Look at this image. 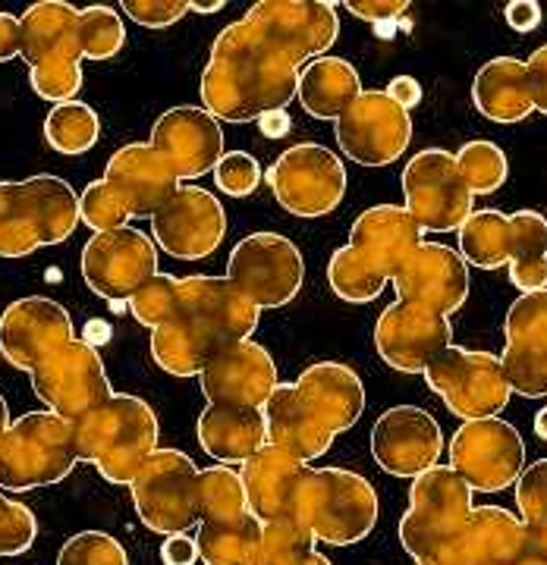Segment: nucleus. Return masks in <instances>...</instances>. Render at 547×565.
<instances>
[{"label": "nucleus", "instance_id": "2eb2a0df", "mask_svg": "<svg viewBox=\"0 0 547 565\" xmlns=\"http://www.w3.org/2000/svg\"><path fill=\"white\" fill-rule=\"evenodd\" d=\"M450 468L472 493H501L526 471L523 434L504 418L463 422L450 437Z\"/></svg>", "mask_w": 547, "mask_h": 565}, {"label": "nucleus", "instance_id": "bf43d9fd", "mask_svg": "<svg viewBox=\"0 0 547 565\" xmlns=\"http://www.w3.org/2000/svg\"><path fill=\"white\" fill-rule=\"evenodd\" d=\"M516 565H547V553L535 550V546L528 544V537H526V546H523V553H519Z\"/></svg>", "mask_w": 547, "mask_h": 565}, {"label": "nucleus", "instance_id": "a211bd4d", "mask_svg": "<svg viewBox=\"0 0 547 565\" xmlns=\"http://www.w3.org/2000/svg\"><path fill=\"white\" fill-rule=\"evenodd\" d=\"M82 280L102 299H129L158 274V245L136 226L92 233L82 245Z\"/></svg>", "mask_w": 547, "mask_h": 565}, {"label": "nucleus", "instance_id": "4c0bfd02", "mask_svg": "<svg viewBox=\"0 0 547 565\" xmlns=\"http://www.w3.org/2000/svg\"><path fill=\"white\" fill-rule=\"evenodd\" d=\"M252 565H334L318 550L315 537L296 522L264 525L262 546Z\"/></svg>", "mask_w": 547, "mask_h": 565}, {"label": "nucleus", "instance_id": "c9c22d12", "mask_svg": "<svg viewBox=\"0 0 547 565\" xmlns=\"http://www.w3.org/2000/svg\"><path fill=\"white\" fill-rule=\"evenodd\" d=\"M264 525L249 512L236 522L199 525V563L204 565H252L262 546Z\"/></svg>", "mask_w": 547, "mask_h": 565}, {"label": "nucleus", "instance_id": "e433bc0d", "mask_svg": "<svg viewBox=\"0 0 547 565\" xmlns=\"http://www.w3.org/2000/svg\"><path fill=\"white\" fill-rule=\"evenodd\" d=\"M44 139L57 154H85L102 139V120L95 107L82 102L54 104L44 120Z\"/></svg>", "mask_w": 547, "mask_h": 565}, {"label": "nucleus", "instance_id": "bb28decb", "mask_svg": "<svg viewBox=\"0 0 547 565\" xmlns=\"http://www.w3.org/2000/svg\"><path fill=\"white\" fill-rule=\"evenodd\" d=\"M526 527L504 505H475L466 527L415 565H516Z\"/></svg>", "mask_w": 547, "mask_h": 565}, {"label": "nucleus", "instance_id": "20e7f679", "mask_svg": "<svg viewBox=\"0 0 547 565\" xmlns=\"http://www.w3.org/2000/svg\"><path fill=\"white\" fill-rule=\"evenodd\" d=\"M460 255L469 267L497 270L509 264V282L523 292L547 289V217L523 207L504 214L497 207L472 211L460 230Z\"/></svg>", "mask_w": 547, "mask_h": 565}, {"label": "nucleus", "instance_id": "2f4dec72", "mask_svg": "<svg viewBox=\"0 0 547 565\" xmlns=\"http://www.w3.org/2000/svg\"><path fill=\"white\" fill-rule=\"evenodd\" d=\"M199 446L218 465H243L262 446H267L262 408H233V405H204L196 424Z\"/></svg>", "mask_w": 547, "mask_h": 565}, {"label": "nucleus", "instance_id": "37998d69", "mask_svg": "<svg viewBox=\"0 0 547 565\" xmlns=\"http://www.w3.org/2000/svg\"><path fill=\"white\" fill-rule=\"evenodd\" d=\"M177 292H180V277H173V274H155L151 280H145L129 299V311H133V318L148 327V330H155V327H161L170 315H173V305H177Z\"/></svg>", "mask_w": 547, "mask_h": 565}, {"label": "nucleus", "instance_id": "a18cd8bd", "mask_svg": "<svg viewBox=\"0 0 547 565\" xmlns=\"http://www.w3.org/2000/svg\"><path fill=\"white\" fill-rule=\"evenodd\" d=\"M57 565H129V556L107 531H80L61 546Z\"/></svg>", "mask_w": 547, "mask_h": 565}, {"label": "nucleus", "instance_id": "aec40b11", "mask_svg": "<svg viewBox=\"0 0 547 565\" xmlns=\"http://www.w3.org/2000/svg\"><path fill=\"white\" fill-rule=\"evenodd\" d=\"M76 340L70 311L48 296H25L0 315V355L17 371L32 374L39 364Z\"/></svg>", "mask_w": 547, "mask_h": 565}, {"label": "nucleus", "instance_id": "6e6d98bb", "mask_svg": "<svg viewBox=\"0 0 547 565\" xmlns=\"http://www.w3.org/2000/svg\"><path fill=\"white\" fill-rule=\"evenodd\" d=\"M22 54V29L20 17L0 10V63L17 61Z\"/></svg>", "mask_w": 547, "mask_h": 565}, {"label": "nucleus", "instance_id": "8fccbe9b", "mask_svg": "<svg viewBox=\"0 0 547 565\" xmlns=\"http://www.w3.org/2000/svg\"><path fill=\"white\" fill-rule=\"evenodd\" d=\"M123 13L145 29H167L189 13V0H123Z\"/></svg>", "mask_w": 547, "mask_h": 565}, {"label": "nucleus", "instance_id": "c756f323", "mask_svg": "<svg viewBox=\"0 0 547 565\" xmlns=\"http://www.w3.org/2000/svg\"><path fill=\"white\" fill-rule=\"evenodd\" d=\"M305 471H308V465L286 456L284 449H277V446L271 444L262 446L252 459H245L240 465L249 512L262 525L293 522L296 497H299V484H303Z\"/></svg>", "mask_w": 547, "mask_h": 565}, {"label": "nucleus", "instance_id": "5701e85b", "mask_svg": "<svg viewBox=\"0 0 547 565\" xmlns=\"http://www.w3.org/2000/svg\"><path fill=\"white\" fill-rule=\"evenodd\" d=\"M180 182L214 173L223 158V126L204 107L180 104L164 110L148 141Z\"/></svg>", "mask_w": 547, "mask_h": 565}, {"label": "nucleus", "instance_id": "f3484780", "mask_svg": "<svg viewBox=\"0 0 547 565\" xmlns=\"http://www.w3.org/2000/svg\"><path fill=\"white\" fill-rule=\"evenodd\" d=\"M334 136L346 158L359 167H387L400 161L412 141V117L387 92H362L349 104Z\"/></svg>", "mask_w": 547, "mask_h": 565}, {"label": "nucleus", "instance_id": "864d4df0", "mask_svg": "<svg viewBox=\"0 0 547 565\" xmlns=\"http://www.w3.org/2000/svg\"><path fill=\"white\" fill-rule=\"evenodd\" d=\"M504 20H507L513 32L526 35V32H535L541 25L545 13H541V3L538 0H509L507 10H504Z\"/></svg>", "mask_w": 547, "mask_h": 565}, {"label": "nucleus", "instance_id": "412c9836", "mask_svg": "<svg viewBox=\"0 0 547 565\" xmlns=\"http://www.w3.org/2000/svg\"><path fill=\"white\" fill-rule=\"evenodd\" d=\"M446 449L444 430L434 415L419 405H393L371 427V459L393 478H419L441 465Z\"/></svg>", "mask_w": 547, "mask_h": 565}, {"label": "nucleus", "instance_id": "79ce46f5", "mask_svg": "<svg viewBox=\"0 0 547 565\" xmlns=\"http://www.w3.org/2000/svg\"><path fill=\"white\" fill-rule=\"evenodd\" d=\"M80 44L82 61H111L117 57L126 44L120 13L114 7L92 3L80 10Z\"/></svg>", "mask_w": 547, "mask_h": 565}, {"label": "nucleus", "instance_id": "de8ad7c7", "mask_svg": "<svg viewBox=\"0 0 547 565\" xmlns=\"http://www.w3.org/2000/svg\"><path fill=\"white\" fill-rule=\"evenodd\" d=\"M29 85L41 102L66 104L76 102L82 88V63H39L29 66Z\"/></svg>", "mask_w": 547, "mask_h": 565}, {"label": "nucleus", "instance_id": "473e14b6", "mask_svg": "<svg viewBox=\"0 0 547 565\" xmlns=\"http://www.w3.org/2000/svg\"><path fill=\"white\" fill-rule=\"evenodd\" d=\"M472 104L491 122H523L535 114L528 95L526 61L519 57H494L487 61L472 82Z\"/></svg>", "mask_w": 547, "mask_h": 565}, {"label": "nucleus", "instance_id": "ddd939ff", "mask_svg": "<svg viewBox=\"0 0 547 565\" xmlns=\"http://www.w3.org/2000/svg\"><path fill=\"white\" fill-rule=\"evenodd\" d=\"M196 462L173 446H158L148 462L139 468L133 490L136 515L148 531L155 534H186L192 525H199L196 515Z\"/></svg>", "mask_w": 547, "mask_h": 565}, {"label": "nucleus", "instance_id": "c85d7f7f", "mask_svg": "<svg viewBox=\"0 0 547 565\" xmlns=\"http://www.w3.org/2000/svg\"><path fill=\"white\" fill-rule=\"evenodd\" d=\"M422 239L419 223L409 217V211L400 204H375L365 207L362 214L349 226V248L362 258L368 267H375L385 280L403 270V264L412 258V252Z\"/></svg>", "mask_w": 547, "mask_h": 565}, {"label": "nucleus", "instance_id": "c03bdc74", "mask_svg": "<svg viewBox=\"0 0 547 565\" xmlns=\"http://www.w3.org/2000/svg\"><path fill=\"white\" fill-rule=\"evenodd\" d=\"M129 211L114 195V189L104 180L88 182L80 195V223H85L92 233H111V230H123L129 226Z\"/></svg>", "mask_w": 547, "mask_h": 565}, {"label": "nucleus", "instance_id": "603ef678", "mask_svg": "<svg viewBox=\"0 0 547 565\" xmlns=\"http://www.w3.org/2000/svg\"><path fill=\"white\" fill-rule=\"evenodd\" d=\"M526 82L532 104H535V114L547 117V44L532 51V57L526 61Z\"/></svg>", "mask_w": 547, "mask_h": 565}, {"label": "nucleus", "instance_id": "b1692460", "mask_svg": "<svg viewBox=\"0 0 547 565\" xmlns=\"http://www.w3.org/2000/svg\"><path fill=\"white\" fill-rule=\"evenodd\" d=\"M504 371L516 396L547 399V289L519 296L504 321Z\"/></svg>", "mask_w": 547, "mask_h": 565}, {"label": "nucleus", "instance_id": "13d9d810", "mask_svg": "<svg viewBox=\"0 0 547 565\" xmlns=\"http://www.w3.org/2000/svg\"><path fill=\"white\" fill-rule=\"evenodd\" d=\"M255 122H259L264 139H284L286 132L293 129V120H290L286 110H271V114H264V117H259Z\"/></svg>", "mask_w": 547, "mask_h": 565}, {"label": "nucleus", "instance_id": "09e8293b", "mask_svg": "<svg viewBox=\"0 0 547 565\" xmlns=\"http://www.w3.org/2000/svg\"><path fill=\"white\" fill-rule=\"evenodd\" d=\"M264 180L262 163L255 161V154L249 151H223L221 163L214 167V182L223 195L230 199H245L252 195Z\"/></svg>", "mask_w": 547, "mask_h": 565}, {"label": "nucleus", "instance_id": "58836bf2", "mask_svg": "<svg viewBox=\"0 0 547 565\" xmlns=\"http://www.w3.org/2000/svg\"><path fill=\"white\" fill-rule=\"evenodd\" d=\"M327 282L337 299L349 305H365L375 302L390 280H385L375 267H368L349 245H340L327 262Z\"/></svg>", "mask_w": 547, "mask_h": 565}, {"label": "nucleus", "instance_id": "a19ab883", "mask_svg": "<svg viewBox=\"0 0 547 565\" xmlns=\"http://www.w3.org/2000/svg\"><path fill=\"white\" fill-rule=\"evenodd\" d=\"M516 509L528 544L547 553V459L526 465L516 481Z\"/></svg>", "mask_w": 547, "mask_h": 565}, {"label": "nucleus", "instance_id": "680f3d73", "mask_svg": "<svg viewBox=\"0 0 547 565\" xmlns=\"http://www.w3.org/2000/svg\"><path fill=\"white\" fill-rule=\"evenodd\" d=\"M535 434H538V440H545L547 444V408H541V412L535 415Z\"/></svg>", "mask_w": 547, "mask_h": 565}, {"label": "nucleus", "instance_id": "f8f14e48", "mask_svg": "<svg viewBox=\"0 0 547 565\" xmlns=\"http://www.w3.org/2000/svg\"><path fill=\"white\" fill-rule=\"evenodd\" d=\"M403 207L422 233H460L472 217L475 195L444 148H425L403 167Z\"/></svg>", "mask_w": 547, "mask_h": 565}, {"label": "nucleus", "instance_id": "4468645a", "mask_svg": "<svg viewBox=\"0 0 547 565\" xmlns=\"http://www.w3.org/2000/svg\"><path fill=\"white\" fill-rule=\"evenodd\" d=\"M223 277L259 311L284 308L303 289L305 262L299 248L281 233H252L233 245Z\"/></svg>", "mask_w": 547, "mask_h": 565}, {"label": "nucleus", "instance_id": "4be33fe9", "mask_svg": "<svg viewBox=\"0 0 547 565\" xmlns=\"http://www.w3.org/2000/svg\"><path fill=\"white\" fill-rule=\"evenodd\" d=\"M446 345H453L450 318L422 305L390 302L375 323V349L381 362L403 374H425Z\"/></svg>", "mask_w": 547, "mask_h": 565}, {"label": "nucleus", "instance_id": "39448f33", "mask_svg": "<svg viewBox=\"0 0 547 565\" xmlns=\"http://www.w3.org/2000/svg\"><path fill=\"white\" fill-rule=\"evenodd\" d=\"M155 408L129 393H114L95 412L73 422V444L80 462H92L107 484L129 487L139 468L158 449Z\"/></svg>", "mask_w": 547, "mask_h": 565}, {"label": "nucleus", "instance_id": "49530a36", "mask_svg": "<svg viewBox=\"0 0 547 565\" xmlns=\"http://www.w3.org/2000/svg\"><path fill=\"white\" fill-rule=\"evenodd\" d=\"M35 537H39L35 512L0 490V559L22 556L25 550H32Z\"/></svg>", "mask_w": 547, "mask_h": 565}, {"label": "nucleus", "instance_id": "ea45409f", "mask_svg": "<svg viewBox=\"0 0 547 565\" xmlns=\"http://www.w3.org/2000/svg\"><path fill=\"white\" fill-rule=\"evenodd\" d=\"M453 158H456V167H460L472 195H494L509 177L507 154L497 141H466V145H460V151Z\"/></svg>", "mask_w": 547, "mask_h": 565}, {"label": "nucleus", "instance_id": "393cba45", "mask_svg": "<svg viewBox=\"0 0 547 565\" xmlns=\"http://www.w3.org/2000/svg\"><path fill=\"white\" fill-rule=\"evenodd\" d=\"M204 399L211 405L233 408H264L271 393L277 390V364L264 345L243 340L227 345L199 374Z\"/></svg>", "mask_w": 547, "mask_h": 565}, {"label": "nucleus", "instance_id": "0eeeda50", "mask_svg": "<svg viewBox=\"0 0 547 565\" xmlns=\"http://www.w3.org/2000/svg\"><path fill=\"white\" fill-rule=\"evenodd\" d=\"M378 515V490L359 471L308 468L299 484L293 522L303 525L315 544L353 546L375 531Z\"/></svg>", "mask_w": 547, "mask_h": 565}, {"label": "nucleus", "instance_id": "9b49d317", "mask_svg": "<svg viewBox=\"0 0 547 565\" xmlns=\"http://www.w3.org/2000/svg\"><path fill=\"white\" fill-rule=\"evenodd\" d=\"M264 182L271 185L274 199L286 214L315 221V217H327L344 202L346 167L325 145L303 141L286 148L264 170Z\"/></svg>", "mask_w": 547, "mask_h": 565}, {"label": "nucleus", "instance_id": "7c9ffc66", "mask_svg": "<svg viewBox=\"0 0 547 565\" xmlns=\"http://www.w3.org/2000/svg\"><path fill=\"white\" fill-rule=\"evenodd\" d=\"M22 61L39 63H82L80 10L66 0H39L20 17Z\"/></svg>", "mask_w": 547, "mask_h": 565}, {"label": "nucleus", "instance_id": "a878e982", "mask_svg": "<svg viewBox=\"0 0 547 565\" xmlns=\"http://www.w3.org/2000/svg\"><path fill=\"white\" fill-rule=\"evenodd\" d=\"M393 289L400 302L422 305L453 318L469 299V264L450 245L422 243L393 277Z\"/></svg>", "mask_w": 547, "mask_h": 565}, {"label": "nucleus", "instance_id": "3c124183", "mask_svg": "<svg viewBox=\"0 0 547 565\" xmlns=\"http://www.w3.org/2000/svg\"><path fill=\"white\" fill-rule=\"evenodd\" d=\"M344 10L362 22H397L409 10V0H346Z\"/></svg>", "mask_w": 547, "mask_h": 565}, {"label": "nucleus", "instance_id": "dca6fc26", "mask_svg": "<svg viewBox=\"0 0 547 565\" xmlns=\"http://www.w3.org/2000/svg\"><path fill=\"white\" fill-rule=\"evenodd\" d=\"M29 377L44 408L70 424L85 418L88 412H95L114 396L98 349L80 337L63 345L57 355L39 364Z\"/></svg>", "mask_w": 547, "mask_h": 565}, {"label": "nucleus", "instance_id": "5fc2aeb1", "mask_svg": "<svg viewBox=\"0 0 547 565\" xmlns=\"http://www.w3.org/2000/svg\"><path fill=\"white\" fill-rule=\"evenodd\" d=\"M164 565H196L199 563V544L189 534H170L161 544Z\"/></svg>", "mask_w": 547, "mask_h": 565}, {"label": "nucleus", "instance_id": "6e6552de", "mask_svg": "<svg viewBox=\"0 0 547 565\" xmlns=\"http://www.w3.org/2000/svg\"><path fill=\"white\" fill-rule=\"evenodd\" d=\"M80 465L73 424L54 412H25L0 434V490L29 493L66 481Z\"/></svg>", "mask_w": 547, "mask_h": 565}, {"label": "nucleus", "instance_id": "e2e57ef3", "mask_svg": "<svg viewBox=\"0 0 547 565\" xmlns=\"http://www.w3.org/2000/svg\"><path fill=\"white\" fill-rule=\"evenodd\" d=\"M10 422H13V418H10V408H7V399L0 396V434H3L7 427H10Z\"/></svg>", "mask_w": 547, "mask_h": 565}, {"label": "nucleus", "instance_id": "f257e3e1", "mask_svg": "<svg viewBox=\"0 0 547 565\" xmlns=\"http://www.w3.org/2000/svg\"><path fill=\"white\" fill-rule=\"evenodd\" d=\"M340 35L330 0H259L211 44L202 107L223 122L259 120L296 102L299 73Z\"/></svg>", "mask_w": 547, "mask_h": 565}, {"label": "nucleus", "instance_id": "6ab92c4d", "mask_svg": "<svg viewBox=\"0 0 547 565\" xmlns=\"http://www.w3.org/2000/svg\"><path fill=\"white\" fill-rule=\"evenodd\" d=\"M227 236V211L218 195L180 185L173 199L151 214V239L177 262H199L218 252Z\"/></svg>", "mask_w": 547, "mask_h": 565}, {"label": "nucleus", "instance_id": "cd10ccee", "mask_svg": "<svg viewBox=\"0 0 547 565\" xmlns=\"http://www.w3.org/2000/svg\"><path fill=\"white\" fill-rule=\"evenodd\" d=\"M102 180L114 189L129 217H151L180 189L170 163L148 141H129L117 148L104 167Z\"/></svg>", "mask_w": 547, "mask_h": 565}, {"label": "nucleus", "instance_id": "423d86ee", "mask_svg": "<svg viewBox=\"0 0 547 565\" xmlns=\"http://www.w3.org/2000/svg\"><path fill=\"white\" fill-rule=\"evenodd\" d=\"M80 226V195L54 173L0 182V258L66 243Z\"/></svg>", "mask_w": 547, "mask_h": 565}, {"label": "nucleus", "instance_id": "f704fd0d", "mask_svg": "<svg viewBox=\"0 0 547 565\" xmlns=\"http://www.w3.org/2000/svg\"><path fill=\"white\" fill-rule=\"evenodd\" d=\"M196 515H199V525H221V522H236V519L249 515L243 478L233 465L199 468Z\"/></svg>", "mask_w": 547, "mask_h": 565}, {"label": "nucleus", "instance_id": "7ed1b4c3", "mask_svg": "<svg viewBox=\"0 0 547 565\" xmlns=\"http://www.w3.org/2000/svg\"><path fill=\"white\" fill-rule=\"evenodd\" d=\"M262 311L227 277H180L173 315L151 330V359L173 377H199L227 345L252 340Z\"/></svg>", "mask_w": 547, "mask_h": 565}, {"label": "nucleus", "instance_id": "4d7b16f0", "mask_svg": "<svg viewBox=\"0 0 547 565\" xmlns=\"http://www.w3.org/2000/svg\"><path fill=\"white\" fill-rule=\"evenodd\" d=\"M387 95L393 98V102L400 104L403 110H412V107H419L422 104V82L415 79V76H397V79H390V85L385 88Z\"/></svg>", "mask_w": 547, "mask_h": 565}, {"label": "nucleus", "instance_id": "f03ea898", "mask_svg": "<svg viewBox=\"0 0 547 565\" xmlns=\"http://www.w3.org/2000/svg\"><path fill=\"white\" fill-rule=\"evenodd\" d=\"M262 412L267 444L308 465L362 418L365 384L349 364L315 362L293 384H277Z\"/></svg>", "mask_w": 547, "mask_h": 565}, {"label": "nucleus", "instance_id": "052dcab7", "mask_svg": "<svg viewBox=\"0 0 547 565\" xmlns=\"http://www.w3.org/2000/svg\"><path fill=\"white\" fill-rule=\"evenodd\" d=\"M189 10H192V13H204V17H208V13H221L223 0H192Z\"/></svg>", "mask_w": 547, "mask_h": 565}, {"label": "nucleus", "instance_id": "1a4fd4ad", "mask_svg": "<svg viewBox=\"0 0 547 565\" xmlns=\"http://www.w3.org/2000/svg\"><path fill=\"white\" fill-rule=\"evenodd\" d=\"M472 487L450 468L434 465L409 487V509L400 519V546L419 563L456 537L472 515Z\"/></svg>", "mask_w": 547, "mask_h": 565}, {"label": "nucleus", "instance_id": "72a5a7b5", "mask_svg": "<svg viewBox=\"0 0 547 565\" xmlns=\"http://www.w3.org/2000/svg\"><path fill=\"white\" fill-rule=\"evenodd\" d=\"M362 92L359 70L344 57H327L325 54V57H315L303 66L296 102L303 104L308 117L337 122Z\"/></svg>", "mask_w": 547, "mask_h": 565}, {"label": "nucleus", "instance_id": "9d476101", "mask_svg": "<svg viewBox=\"0 0 547 565\" xmlns=\"http://www.w3.org/2000/svg\"><path fill=\"white\" fill-rule=\"evenodd\" d=\"M425 384L431 393L444 399L446 412L463 422H482V418H501L507 408L513 386L501 355L494 352H475L463 345H446L444 352L428 364Z\"/></svg>", "mask_w": 547, "mask_h": 565}]
</instances>
